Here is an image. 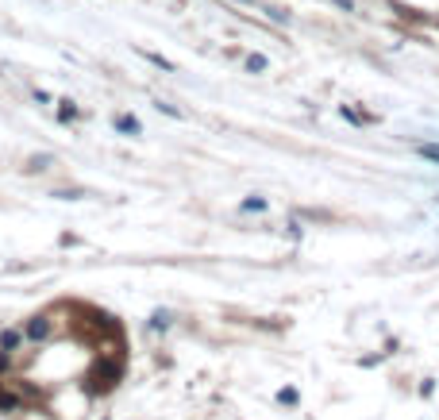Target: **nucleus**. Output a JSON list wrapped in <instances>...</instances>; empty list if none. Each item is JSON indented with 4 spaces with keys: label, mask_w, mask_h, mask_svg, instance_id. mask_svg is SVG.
Here are the masks:
<instances>
[{
    "label": "nucleus",
    "mask_w": 439,
    "mask_h": 420,
    "mask_svg": "<svg viewBox=\"0 0 439 420\" xmlns=\"http://www.w3.org/2000/svg\"><path fill=\"white\" fill-rule=\"evenodd\" d=\"M420 155L428 158V162H439V143H420Z\"/></svg>",
    "instance_id": "1"
},
{
    "label": "nucleus",
    "mask_w": 439,
    "mask_h": 420,
    "mask_svg": "<svg viewBox=\"0 0 439 420\" xmlns=\"http://www.w3.org/2000/svg\"><path fill=\"white\" fill-rule=\"evenodd\" d=\"M247 70H255V74H258V70H266V58L262 54H250L247 58Z\"/></svg>",
    "instance_id": "2"
},
{
    "label": "nucleus",
    "mask_w": 439,
    "mask_h": 420,
    "mask_svg": "<svg viewBox=\"0 0 439 420\" xmlns=\"http://www.w3.org/2000/svg\"><path fill=\"white\" fill-rule=\"evenodd\" d=\"M120 127H124V132H139V124H135L131 116H120Z\"/></svg>",
    "instance_id": "3"
}]
</instances>
